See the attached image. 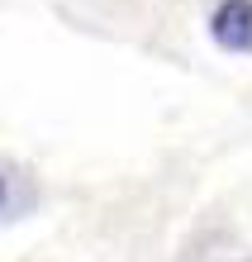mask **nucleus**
Returning <instances> with one entry per match:
<instances>
[{"instance_id":"obj_1","label":"nucleus","mask_w":252,"mask_h":262,"mask_svg":"<svg viewBox=\"0 0 252 262\" xmlns=\"http://www.w3.org/2000/svg\"><path fill=\"white\" fill-rule=\"evenodd\" d=\"M210 34L228 53H252V0H224L210 19Z\"/></svg>"},{"instance_id":"obj_2","label":"nucleus","mask_w":252,"mask_h":262,"mask_svg":"<svg viewBox=\"0 0 252 262\" xmlns=\"http://www.w3.org/2000/svg\"><path fill=\"white\" fill-rule=\"evenodd\" d=\"M0 210H5V177H0Z\"/></svg>"}]
</instances>
